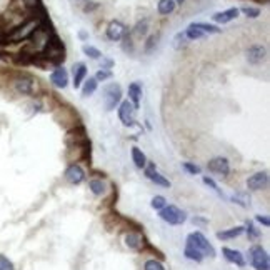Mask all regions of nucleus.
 I'll use <instances>...</instances> for the list:
<instances>
[{
  "mask_svg": "<svg viewBox=\"0 0 270 270\" xmlns=\"http://www.w3.org/2000/svg\"><path fill=\"white\" fill-rule=\"evenodd\" d=\"M122 102V89L118 84H108L105 89H103V105H105V110L112 112L118 107V103Z\"/></svg>",
  "mask_w": 270,
  "mask_h": 270,
  "instance_id": "nucleus-1",
  "label": "nucleus"
},
{
  "mask_svg": "<svg viewBox=\"0 0 270 270\" xmlns=\"http://www.w3.org/2000/svg\"><path fill=\"white\" fill-rule=\"evenodd\" d=\"M40 25L39 19L35 17L34 20H29V22H25L22 25H19V27H15L12 32L9 34L7 40H12V42H19V40H25V39H30V35H32L37 27Z\"/></svg>",
  "mask_w": 270,
  "mask_h": 270,
  "instance_id": "nucleus-2",
  "label": "nucleus"
},
{
  "mask_svg": "<svg viewBox=\"0 0 270 270\" xmlns=\"http://www.w3.org/2000/svg\"><path fill=\"white\" fill-rule=\"evenodd\" d=\"M90 157V144H74L67 145L65 149V159L67 162L77 164L80 160H87Z\"/></svg>",
  "mask_w": 270,
  "mask_h": 270,
  "instance_id": "nucleus-3",
  "label": "nucleus"
},
{
  "mask_svg": "<svg viewBox=\"0 0 270 270\" xmlns=\"http://www.w3.org/2000/svg\"><path fill=\"white\" fill-rule=\"evenodd\" d=\"M159 217L170 225H182L187 220L185 212L175 205H165L164 209L159 210Z\"/></svg>",
  "mask_w": 270,
  "mask_h": 270,
  "instance_id": "nucleus-4",
  "label": "nucleus"
},
{
  "mask_svg": "<svg viewBox=\"0 0 270 270\" xmlns=\"http://www.w3.org/2000/svg\"><path fill=\"white\" fill-rule=\"evenodd\" d=\"M248 258H250L252 267L255 270H270V260L262 245H253L248 250Z\"/></svg>",
  "mask_w": 270,
  "mask_h": 270,
  "instance_id": "nucleus-5",
  "label": "nucleus"
},
{
  "mask_svg": "<svg viewBox=\"0 0 270 270\" xmlns=\"http://www.w3.org/2000/svg\"><path fill=\"white\" fill-rule=\"evenodd\" d=\"M118 120L125 127L135 125V107L130 100H122L118 103Z\"/></svg>",
  "mask_w": 270,
  "mask_h": 270,
  "instance_id": "nucleus-6",
  "label": "nucleus"
},
{
  "mask_svg": "<svg viewBox=\"0 0 270 270\" xmlns=\"http://www.w3.org/2000/svg\"><path fill=\"white\" fill-rule=\"evenodd\" d=\"M125 245L135 252H144L149 242L145 240L144 233H140V230H128L125 233Z\"/></svg>",
  "mask_w": 270,
  "mask_h": 270,
  "instance_id": "nucleus-7",
  "label": "nucleus"
},
{
  "mask_svg": "<svg viewBox=\"0 0 270 270\" xmlns=\"http://www.w3.org/2000/svg\"><path fill=\"white\" fill-rule=\"evenodd\" d=\"M65 145H74V144H90L89 135L85 132L84 125H75L74 128H69L65 135Z\"/></svg>",
  "mask_w": 270,
  "mask_h": 270,
  "instance_id": "nucleus-8",
  "label": "nucleus"
},
{
  "mask_svg": "<svg viewBox=\"0 0 270 270\" xmlns=\"http://www.w3.org/2000/svg\"><path fill=\"white\" fill-rule=\"evenodd\" d=\"M55 113H62V117H55L60 125L67 127V122H70V128H74L75 125H80V118L72 107H57Z\"/></svg>",
  "mask_w": 270,
  "mask_h": 270,
  "instance_id": "nucleus-9",
  "label": "nucleus"
},
{
  "mask_svg": "<svg viewBox=\"0 0 270 270\" xmlns=\"http://www.w3.org/2000/svg\"><path fill=\"white\" fill-rule=\"evenodd\" d=\"M192 240H194V245L199 248L204 257H215V248L210 245V242L207 240L205 235L202 232H194L190 233Z\"/></svg>",
  "mask_w": 270,
  "mask_h": 270,
  "instance_id": "nucleus-10",
  "label": "nucleus"
},
{
  "mask_svg": "<svg viewBox=\"0 0 270 270\" xmlns=\"http://www.w3.org/2000/svg\"><path fill=\"white\" fill-rule=\"evenodd\" d=\"M37 85V80H34L32 77H19L14 82V89L22 95H32Z\"/></svg>",
  "mask_w": 270,
  "mask_h": 270,
  "instance_id": "nucleus-11",
  "label": "nucleus"
},
{
  "mask_svg": "<svg viewBox=\"0 0 270 270\" xmlns=\"http://www.w3.org/2000/svg\"><path fill=\"white\" fill-rule=\"evenodd\" d=\"M267 59V49L260 44H255L247 49V60L250 62L252 65L262 64L263 60Z\"/></svg>",
  "mask_w": 270,
  "mask_h": 270,
  "instance_id": "nucleus-12",
  "label": "nucleus"
},
{
  "mask_svg": "<svg viewBox=\"0 0 270 270\" xmlns=\"http://www.w3.org/2000/svg\"><path fill=\"white\" fill-rule=\"evenodd\" d=\"M207 169H209L210 172L222 175V177H227V175L230 174V164H228V160L225 157L212 159L210 162L207 164Z\"/></svg>",
  "mask_w": 270,
  "mask_h": 270,
  "instance_id": "nucleus-13",
  "label": "nucleus"
},
{
  "mask_svg": "<svg viewBox=\"0 0 270 270\" xmlns=\"http://www.w3.org/2000/svg\"><path fill=\"white\" fill-rule=\"evenodd\" d=\"M125 32H127V27L122 22H118V20H112V22H108L107 29H105L107 39L112 40V42H118Z\"/></svg>",
  "mask_w": 270,
  "mask_h": 270,
  "instance_id": "nucleus-14",
  "label": "nucleus"
},
{
  "mask_svg": "<svg viewBox=\"0 0 270 270\" xmlns=\"http://www.w3.org/2000/svg\"><path fill=\"white\" fill-rule=\"evenodd\" d=\"M65 179L67 182H70V184L79 185L85 180V172L79 164H70L65 170Z\"/></svg>",
  "mask_w": 270,
  "mask_h": 270,
  "instance_id": "nucleus-15",
  "label": "nucleus"
},
{
  "mask_svg": "<svg viewBox=\"0 0 270 270\" xmlns=\"http://www.w3.org/2000/svg\"><path fill=\"white\" fill-rule=\"evenodd\" d=\"M267 185H268V174L267 172H257L247 179V187L250 190H255V192L262 190V189H265Z\"/></svg>",
  "mask_w": 270,
  "mask_h": 270,
  "instance_id": "nucleus-16",
  "label": "nucleus"
},
{
  "mask_svg": "<svg viewBox=\"0 0 270 270\" xmlns=\"http://www.w3.org/2000/svg\"><path fill=\"white\" fill-rule=\"evenodd\" d=\"M238 15H240V10H238L237 7H230L227 10H222V12L214 14L212 15V20L217 24H220V25H224V24L232 22V20H235Z\"/></svg>",
  "mask_w": 270,
  "mask_h": 270,
  "instance_id": "nucleus-17",
  "label": "nucleus"
},
{
  "mask_svg": "<svg viewBox=\"0 0 270 270\" xmlns=\"http://www.w3.org/2000/svg\"><path fill=\"white\" fill-rule=\"evenodd\" d=\"M50 82L59 89H65L69 85V72H67L64 67H57V69L50 74Z\"/></svg>",
  "mask_w": 270,
  "mask_h": 270,
  "instance_id": "nucleus-18",
  "label": "nucleus"
},
{
  "mask_svg": "<svg viewBox=\"0 0 270 270\" xmlns=\"http://www.w3.org/2000/svg\"><path fill=\"white\" fill-rule=\"evenodd\" d=\"M72 75H74V89H80V85L84 84L85 77H87V65L84 62H77L72 67Z\"/></svg>",
  "mask_w": 270,
  "mask_h": 270,
  "instance_id": "nucleus-19",
  "label": "nucleus"
},
{
  "mask_svg": "<svg viewBox=\"0 0 270 270\" xmlns=\"http://www.w3.org/2000/svg\"><path fill=\"white\" fill-rule=\"evenodd\" d=\"M185 257L189 258V260H194V262H202L204 260V255H202V252L194 245V240H192V235L187 237V243H185Z\"/></svg>",
  "mask_w": 270,
  "mask_h": 270,
  "instance_id": "nucleus-20",
  "label": "nucleus"
},
{
  "mask_svg": "<svg viewBox=\"0 0 270 270\" xmlns=\"http://www.w3.org/2000/svg\"><path fill=\"white\" fill-rule=\"evenodd\" d=\"M222 253H224L225 260H228L230 263H235L237 267H245V258L238 250L235 248H228V247H224L222 248Z\"/></svg>",
  "mask_w": 270,
  "mask_h": 270,
  "instance_id": "nucleus-21",
  "label": "nucleus"
},
{
  "mask_svg": "<svg viewBox=\"0 0 270 270\" xmlns=\"http://www.w3.org/2000/svg\"><path fill=\"white\" fill-rule=\"evenodd\" d=\"M145 175H147V179L149 180H152L154 184H157V185H162V187H170V182L164 177L162 174H159L157 172V169H155V165L154 164H150L147 169H145Z\"/></svg>",
  "mask_w": 270,
  "mask_h": 270,
  "instance_id": "nucleus-22",
  "label": "nucleus"
},
{
  "mask_svg": "<svg viewBox=\"0 0 270 270\" xmlns=\"http://www.w3.org/2000/svg\"><path fill=\"white\" fill-rule=\"evenodd\" d=\"M128 100L132 102L135 110L140 107V100H142V85H140L139 82H132V84L128 85Z\"/></svg>",
  "mask_w": 270,
  "mask_h": 270,
  "instance_id": "nucleus-23",
  "label": "nucleus"
},
{
  "mask_svg": "<svg viewBox=\"0 0 270 270\" xmlns=\"http://www.w3.org/2000/svg\"><path fill=\"white\" fill-rule=\"evenodd\" d=\"M245 232V227H232L228 230H222V232H217V238L220 240H230V238H235V237H240L242 233Z\"/></svg>",
  "mask_w": 270,
  "mask_h": 270,
  "instance_id": "nucleus-24",
  "label": "nucleus"
},
{
  "mask_svg": "<svg viewBox=\"0 0 270 270\" xmlns=\"http://www.w3.org/2000/svg\"><path fill=\"white\" fill-rule=\"evenodd\" d=\"M175 7H177V4H175L174 0H159L157 12L160 15H170L175 12Z\"/></svg>",
  "mask_w": 270,
  "mask_h": 270,
  "instance_id": "nucleus-25",
  "label": "nucleus"
},
{
  "mask_svg": "<svg viewBox=\"0 0 270 270\" xmlns=\"http://www.w3.org/2000/svg\"><path fill=\"white\" fill-rule=\"evenodd\" d=\"M97 87H98V82L95 80V77H90L89 80H84V84L80 85L82 97H90L92 93H95Z\"/></svg>",
  "mask_w": 270,
  "mask_h": 270,
  "instance_id": "nucleus-26",
  "label": "nucleus"
},
{
  "mask_svg": "<svg viewBox=\"0 0 270 270\" xmlns=\"http://www.w3.org/2000/svg\"><path fill=\"white\" fill-rule=\"evenodd\" d=\"M132 160H133L135 167H139V169L147 167V157H145V154L139 147H132Z\"/></svg>",
  "mask_w": 270,
  "mask_h": 270,
  "instance_id": "nucleus-27",
  "label": "nucleus"
},
{
  "mask_svg": "<svg viewBox=\"0 0 270 270\" xmlns=\"http://www.w3.org/2000/svg\"><path fill=\"white\" fill-rule=\"evenodd\" d=\"M185 37H187V40H199V39H204L205 34L202 32L200 29H197L194 24H190L185 30Z\"/></svg>",
  "mask_w": 270,
  "mask_h": 270,
  "instance_id": "nucleus-28",
  "label": "nucleus"
},
{
  "mask_svg": "<svg viewBox=\"0 0 270 270\" xmlns=\"http://www.w3.org/2000/svg\"><path fill=\"white\" fill-rule=\"evenodd\" d=\"M149 32V20L147 19H144V20H140V22H137V25L133 27V35L135 37H139V39H142L145 37Z\"/></svg>",
  "mask_w": 270,
  "mask_h": 270,
  "instance_id": "nucleus-29",
  "label": "nucleus"
},
{
  "mask_svg": "<svg viewBox=\"0 0 270 270\" xmlns=\"http://www.w3.org/2000/svg\"><path fill=\"white\" fill-rule=\"evenodd\" d=\"M89 189H90L92 194L97 195V197L105 194V184H103L102 180H98V179H93V180L89 182Z\"/></svg>",
  "mask_w": 270,
  "mask_h": 270,
  "instance_id": "nucleus-30",
  "label": "nucleus"
},
{
  "mask_svg": "<svg viewBox=\"0 0 270 270\" xmlns=\"http://www.w3.org/2000/svg\"><path fill=\"white\" fill-rule=\"evenodd\" d=\"M194 25H195L197 29H200L205 35H207V34H220V32H222V29H219V27H217V25H212V24L194 22Z\"/></svg>",
  "mask_w": 270,
  "mask_h": 270,
  "instance_id": "nucleus-31",
  "label": "nucleus"
},
{
  "mask_svg": "<svg viewBox=\"0 0 270 270\" xmlns=\"http://www.w3.org/2000/svg\"><path fill=\"white\" fill-rule=\"evenodd\" d=\"M82 52H84V54L87 55V57H90V59H93V60H98L100 59V57H103L102 55V52L97 49V47H93V45H84L82 47Z\"/></svg>",
  "mask_w": 270,
  "mask_h": 270,
  "instance_id": "nucleus-32",
  "label": "nucleus"
},
{
  "mask_svg": "<svg viewBox=\"0 0 270 270\" xmlns=\"http://www.w3.org/2000/svg\"><path fill=\"white\" fill-rule=\"evenodd\" d=\"M120 40H123V42H122V50L127 52V54H132V52H133V39H132V34H130V32H125Z\"/></svg>",
  "mask_w": 270,
  "mask_h": 270,
  "instance_id": "nucleus-33",
  "label": "nucleus"
},
{
  "mask_svg": "<svg viewBox=\"0 0 270 270\" xmlns=\"http://www.w3.org/2000/svg\"><path fill=\"white\" fill-rule=\"evenodd\" d=\"M187 42H189V40H187V37H185V32H179L174 37V47L177 50H182L184 47H187Z\"/></svg>",
  "mask_w": 270,
  "mask_h": 270,
  "instance_id": "nucleus-34",
  "label": "nucleus"
},
{
  "mask_svg": "<svg viewBox=\"0 0 270 270\" xmlns=\"http://www.w3.org/2000/svg\"><path fill=\"white\" fill-rule=\"evenodd\" d=\"M243 15H247L248 19H257L258 15H260V9H255V7H242V9H238Z\"/></svg>",
  "mask_w": 270,
  "mask_h": 270,
  "instance_id": "nucleus-35",
  "label": "nucleus"
},
{
  "mask_svg": "<svg viewBox=\"0 0 270 270\" xmlns=\"http://www.w3.org/2000/svg\"><path fill=\"white\" fill-rule=\"evenodd\" d=\"M150 205H152V209L160 210L167 205V200H165V197H162V195H155L152 199V202H150Z\"/></svg>",
  "mask_w": 270,
  "mask_h": 270,
  "instance_id": "nucleus-36",
  "label": "nucleus"
},
{
  "mask_svg": "<svg viewBox=\"0 0 270 270\" xmlns=\"http://www.w3.org/2000/svg\"><path fill=\"white\" fill-rule=\"evenodd\" d=\"M144 270H165L162 262L155 260V258H150V260H147L144 263Z\"/></svg>",
  "mask_w": 270,
  "mask_h": 270,
  "instance_id": "nucleus-37",
  "label": "nucleus"
},
{
  "mask_svg": "<svg viewBox=\"0 0 270 270\" xmlns=\"http://www.w3.org/2000/svg\"><path fill=\"white\" fill-rule=\"evenodd\" d=\"M182 169L185 170V172H189L190 175H199L200 174V167L195 164H190V162H184L182 164Z\"/></svg>",
  "mask_w": 270,
  "mask_h": 270,
  "instance_id": "nucleus-38",
  "label": "nucleus"
},
{
  "mask_svg": "<svg viewBox=\"0 0 270 270\" xmlns=\"http://www.w3.org/2000/svg\"><path fill=\"white\" fill-rule=\"evenodd\" d=\"M110 77H112V72H110V70L98 69L97 74H95V80H97V82H103V80H108Z\"/></svg>",
  "mask_w": 270,
  "mask_h": 270,
  "instance_id": "nucleus-39",
  "label": "nucleus"
},
{
  "mask_svg": "<svg viewBox=\"0 0 270 270\" xmlns=\"http://www.w3.org/2000/svg\"><path fill=\"white\" fill-rule=\"evenodd\" d=\"M204 184H205V185H209L212 190H215L217 194H219L220 197H224V194H222V190L219 189V185H217L215 182H214V179H210V177H204Z\"/></svg>",
  "mask_w": 270,
  "mask_h": 270,
  "instance_id": "nucleus-40",
  "label": "nucleus"
},
{
  "mask_svg": "<svg viewBox=\"0 0 270 270\" xmlns=\"http://www.w3.org/2000/svg\"><path fill=\"white\" fill-rule=\"evenodd\" d=\"M0 270H14V263L5 255H0Z\"/></svg>",
  "mask_w": 270,
  "mask_h": 270,
  "instance_id": "nucleus-41",
  "label": "nucleus"
},
{
  "mask_svg": "<svg viewBox=\"0 0 270 270\" xmlns=\"http://www.w3.org/2000/svg\"><path fill=\"white\" fill-rule=\"evenodd\" d=\"M245 230H247L248 237H250V238H257L258 235H260V232H258L257 228L253 227V224H252V222H247V228H245Z\"/></svg>",
  "mask_w": 270,
  "mask_h": 270,
  "instance_id": "nucleus-42",
  "label": "nucleus"
},
{
  "mask_svg": "<svg viewBox=\"0 0 270 270\" xmlns=\"http://www.w3.org/2000/svg\"><path fill=\"white\" fill-rule=\"evenodd\" d=\"M157 35H152V37H149V40H147V44H145V52H150L152 50V47L157 44Z\"/></svg>",
  "mask_w": 270,
  "mask_h": 270,
  "instance_id": "nucleus-43",
  "label": "nucleus"
},
{
  "mask_svg": "<svg viewBox=\"0 0 270 270\" xmlns=\"http://www.w3.org/2000/svg\"><path fill=\"white\" fill-rule=\"evenodd\" d=\"M255 219H257V222H258V224H262V225H265V227H268V225H270V220H268V217H265V215H257Z\"/></svg>",
  "mask_w": 270,
  "mask_h": 270,
  "instance_id": "nucleus-44",
  "label": "nucleus"
},
{
  "mask_svg": "<svg viewBox=\"0 0 270 270\" xmlns=\"http://www.w3.org/2000/svg\"><path fill=\"white\" fill-rule=\"evenodd\" d=\"M112 65H113V62H112L110 59H103V57H102V65H100V69H105V70H108Z\"/></svg>",
  "mask_w": 270,
  "mask_h": 270,
  "instance_id": "nucleus-45",
  "label": "nucleus"
},
{
  "mask_svg": "<svg viewBox=\"0 0 270 270\" xmlns=\"http://www.w3.org/2000/svg\"><path fill=\"white\" fill-rule=\"evenodd\" d=\"M97 9V4H93V2H87L84 5V10L85 12H92V10H95Z\"/></svg>",
  "mask_w": 270,
  "mask_h": 270,
  "instance_id": "nucleus-46",
  "label": "nucleus"
},
{
  "mask_svg": "<svg viewBox=\"0 0 270 270\" xmlns=\"http://www.w3.org/2000/svg\"><path fill=\"white\" fill-rule=\"evenodd\" d=\"M194 224H209V222H207L205 219H200V217H195V219H194Z\"/></svg>",
  "mask_w": 270,
  "mask_h": 270,
  "instance_id": "nucleus-47",
  "label": "nucleus"
},
{
  "mask_svg": "<svg viewBox=\"0 0 270 270\" xmlns=\"http://www.w3.org/2000/svg\"><path fill=\"white\" fill-rule=\"evenodd\" d=\"M79 37H80L82 40H87V39H89V34L84 32V30H80V32H79Z\"/></svg>",
  "mask_w": 270,
  "mask_h": 270,
  "instance_id": "nucleus-48",
  "label": "nucleus"
},
{
  "mask_svg": "<svg viewBox=\"0 0 270 270\" xmlns=\"http://www.w3.org/2000/svg\"><path fill=\"white\" fill-rule=\"evenodd\" d=\"M174 2H175V4H179V5H182V4L185 2V0H174Z\"/></svg>",
  "mask_w": 270,
  "mask_h": 270,
  "instance_id": "nucleus-49",
  "label": "nucleus"
},
{
  "mask_svg": "<svg viewBox=\"0 0 270 270\" xmlns=\"http://www.w3.org/2000/svg\"><path fill=\"white\" fill-rule=\"evenodd\" d=\"M255 2H258V4H267L268 0H255Z\"/></svg>",
  "mask_w": 270,
  "mask_h": 270,
  "instance_id": "nucleus-50",
  "label": "nucleus"
}]
</instances>
